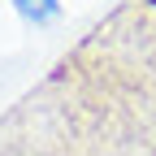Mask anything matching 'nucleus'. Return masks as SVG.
I'll list each match as a JSON object with an SVG mask.
<instances>
[{
  "mask_svg": "<svg viewBox=\"0 0 156 156\" xmlns=\"http://www.w3.org/2000/svg\"><path fill=\"white\" fill-rule=\"evenodd\" d=\"M17 9H22L26 17H35V22H44V17H52L56 0H17Z\"/></svg>",
  "mask_w": 156,
  "mask_h": 156,
  "instance_id": "obj_1",
  "label": "nucleus"
}]
</instances>
